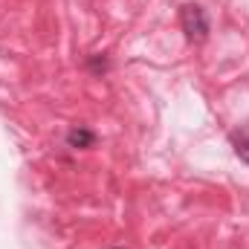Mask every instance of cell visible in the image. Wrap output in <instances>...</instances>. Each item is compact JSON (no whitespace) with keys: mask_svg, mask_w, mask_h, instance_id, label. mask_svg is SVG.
I'll use <instances>...</instances> for the list:
<instances>
[{"mask_svg":"<svg viewBox=\"0 0 249 249\" xmlns=\"http://www.w3.org/2000/svg\"><path fill=\"white\" fill-rule=\"evenodd\" d=\"M180 26L186 32L188 44H203L209 38V18H206L203 6H197V3H186L180 9Z\"/></svg>","mask_w":249,"mask_h":249,"instance_id":"6da1fadb","label":"cell"},{"mask_svg":"<svg viewBox=\"0 0 249 249\" xmlns=\"http://www.w3.org/2000/svg\"><path fill=\"white\" fill-rule=\"evenodd\" d=\"M229 142H232L238 160L249 165V127H238V130H232V133H229Z\"/></svg>","mask_w":249,"mask_h":249,"instance_id":"7a4b0ae2","label":"cell"},{"mask_svg":"<svg viewBox=\"0 0 249 249\" xmlns=\"http://www.w3.org/2000/svg\"><path fill=\"white\" fill-rule=\"evenodd\" d=\"M93 142H96V133L87 130V127H72V130L67 133V145H70V148H90Z\"/></svg>","mask_w":249,"mask_h":249,"instance_id":"3957f363","label":"cell"}]
</instances>
